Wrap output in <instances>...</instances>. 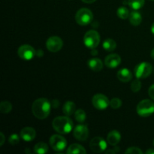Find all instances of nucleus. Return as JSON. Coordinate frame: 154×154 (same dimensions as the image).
Segmentation results:
<instances>
[{"label":"nucleus","instance_id":"1","mask_svg":"<svg viewBox=\"0 0 154 154\" xmlns=\"http://www.w3.org/2000/svg\"><path fill=\"white\" fill-rule=\"evenodd\" d=\"M51 103L45 98L36 99L32 106V111L36 118L44 120L49 116L51 109Z\"/></svg>","mask_w":154,"mask_h":154},{"label":"nucleus","instance_id":"2","mask_svg":"<svg viewBox=\"0 0 154 154\" xmlns=\"http://www.w3.org/2000/svg\"><path fill=\"white\" fill-rule=\"evenodd\" d=\"M53 128L58 133L65 135L71 132L73 128V121L69 116H60L53 120Z\"/></svg>","mask_w":154,"mask_h":154},{"label":"nucleus","instance_id":"3","mask_svg":"<svg viewBox=\"0 0 154 154\" xmlns=\"http://www.w3.org/2000/svg\"><path fill=\"white\" fill-rule=\"evenodd\" d=\"M137 113L143 117H147L154 113V103L150 99H144L137 105Z\"/></svg>","mask_w":154,"mask_h":154},{"label":"nucleus","instance_id":"4","mask_svg":"<svg viewBox=\"0 0 154 154\" xmlns=\"http://www.w3.org/2000/svg\"><path fill=\"white\" fill-rule=\"evenodd\" d=\"M93 14L90 9L83 8L78 10L75 14V20L81 26H87L93 21Z\"/></svg>","mask_w":154,"mask_h":154},{"label":"nucleus","instance_id":"5","mask_svg":"<svg viewBox=\"0 0 154 154\" xmlns=\"http://www.w3.org/2000/svg\"><path fill=\"white\" fill-rule=\"evenodd\" d=\"M84 43L90 49H94L99 46L100 43V35L96 30H90L84 37Z\"/></svg>","mask_w":154,"mask_h":154},{"label":"nucleus","instance_id":"6","mask_svg":"<svg viewBox=\"0 0 154 154\" xmlns=\"http://www.w3.org/2000/svg\"><path fill=\"white\" fill-rule=\"evenodd\" d=\"M153 72V67L151 64L147 62H143L137 65L135 68V75L138 79H144L147 78Z\"/></svg>","mask_w":154,"mask_h":154},{"label":"nucleus","instance_id":"7","mask_svg":"<svg viewBox=\"0 0 154 154\" xmlns=\"http://www.w3.org/2000/svg\"><path fill=\"white\" fill-rule=\"evenodd\" d=\"M50 145L55 151H63L67 146V141L60 135H53L50 138Z\"/></svg>","mask_w":154,"mask_h":154},{"label":"nucleus","instance_id":"8","mask_svg":"<svg viewBox=\"0 0 154 154\" xmlns=\"http://www.w3.org/2000/svg\"><path fill=\"white\" fill-rule=\"evenodd\" d=\"M63 46V42L61 38L58 36H51L47 40L46 48L52 53H57L62 49Z\"/></svg>","mask_w":154,"mask_h":154},{"label":"nucleus","instance_id":"9","mask_svg":"<svg viewBox=\"0 0 154 154\" xmlns=\"http://www.w3.org/2000/svg\"><path fill=\"white\" fill-rule=\"evenodd\" d=\"M92 103L94 108L98 110H105L110 105V101L108 97L105 95L98 93L96 94L92 99Z\"/></svg>","mask_w":154,"mask_h":154},{"label":"nucleus","instance_id":"10","mask_svg":"<svg viewBox=\"0 0 154 154\" xmlns=\"http://www.w3.org/2000/svg\"><path fill=\"white\" fill-rule=\"evenodd\" d=\"M17 54L22 60H30L34 58L36 51L31 45H23L18 48Z\"/></svg>","mask_w":154,"mask_h":154},{"label":"nucleus","instance_id":"11","mask_svg":"<svg viewBox=\"0 0 154 154\" xmlns=\"http://www.w3.org/2000/svg\"><path fill=\"white\" fill-rule=\"evenodd\" d=\"M90 147L94 153H100L106 150L107 143L101 137H95L90 141Z\"/></svg>","mask_w":154,"mask_h":154},{"label":"nucleus","instance_id":"12","mask_svg":"<svg viewBox=\"0 0 154 154\" xmlns=\"http://www.w3.org/2000/svg\"><path fill=\"white\" fill-rule=\"evenodd\" d=\"M74 137L77 140L81 141H84L89 137V129L85 125H78L74 129Z\"/></svg>","mask_w":154,"mask_h":154},{"label":"nucleus","instance_id":"13","mask_svg":"<svg viewBox=\"0 0 154 154\" xmlns=\"http://www.w3.org/2000/svg\"><path fill=\"white\" fill-rule=\"evenodd\" d=\"M121 63V58L117 54H111L107 56L105 59V66L110 69L117 68Z\"/></svg>","mask_w":154,"mask_h":154},{"label":"nucleus","instance_id":"14","mask_svg":"<svg viewBox=\"0 0 154 154\" xmlns=\"http://www.w3.org/2000/svg\"><path fill=\"white\" fill-rule=\"evenodd\" d=\"M35 136V130L32 127H25L20 131V138L26 141H32Z\"/></svg>","mask_w":154,"mask_h":154},{"label":"nucleus","instance_id":"15","mask_svg":"<svg viewBox=\"0 0 154 154\" xmlns=\"http://www.w3.org/2000/svg\"><path fill=\"white\" fill-rule=\"evenodd\" d=\"M121 140V135L117 130H112L108 134L107 141L108 143L111 146H116Z\"/></svg>","mask_w":154,"mask_h":154},{"label":"nucleus","instance_id":"16","mask_svg":"<svg viewBox=\"0 0 154 154\" xmlns=\"http://www.w3.org/2000/svg\"><path fill=\"white\" fill-rule=\"evenodd\" d=\"M117 78L120 80L121 82L126 83L129 82L132 80V74L131 71L128 69H121L117 72Z\"/></svg>","mask_w":154,"mask_h":154},{"label":"nucleus","instance_id":"17","mask_svg":"<svg viewBox=\"0 0 154 154\" xmlns=\"http://www.w3.org/2000/svg\"><path fill=\"white\" fill-rule=\"evenodd\" d=\"M88 66L93 72H100L103 69V63L99 58H92L88 61Z\"/></svg>","mask_w":154,"mask_h":154},{"label":"nucleus","instance_id":"18","mask_svg":"<svg viewBox=\"0 0 154 154\" xmlns=\"http://www.w3.org/2000/svg\"><path fill=\"white\" fill-rule=\"evenodd\" d=\"M76 111V105L72 101H68L64 104L63 108V112L64 113L65 115L71 116L75 114Z\"/></svg>","mask_w":154,"mask_h":154},{"label":"nucleus","instance_id":"19","mask_svg":"<svg viewBox=\"0 0 154 154\" xmlns=\"http://www.w3.org/2000/svg\"><path fill=\"white\" fill-rule=\"evenodd\" d=\"M129 22L132 24V26H136L140 25L141 23V21H142V17H141V14L138 11H133L130 13L129 17Z\"/></svg>","mask_w":154,"mask_h":154},{"label":"nucleus","instance_id":"20","mask_svg":"<svg viewBox=\"0 0 154 154\" xmlns=\"http://www.w3.org/2000/svg\"><path fill=\"white\" fill-rule=\"evenodd\" d=\"M66 153L68 154H86L87 151L84 147L78 144H73L68 148Z\"/></svg>","mask_w":154,"mask_h":154},{"label":"nucleus","instance_id":"21","mask_svg":"<svg viewBox=\"0 0 154 154\" xmlns=\"http://www.w3.org/2000/svg\"><path fill=\"white\" fill-rule=\"evenodd\" d=\"M103 48L105 51L108 52L114 51L117 48V43L114 40L111 38H107L103 42Z\"/></svg>","mask_w":154,"mask_h":154},{"label":"nucleus","instance_id":"22","mask_svg":"<svg viewBox=\"0 0 154 154\" xmlns=\"http://www.w3.org/2000/svg\"><path fill=\"white\" fill-rule=\"evenodd\" d=\"M48 146L45 142H39L36 144L34 147V152L38 154H45L48 153Z\"/></svg>","mask_w":154,"mask_h":154},{"label":"nucleus","instance_id":"23","mask_svg":"<svg viewBox=\"0 0 154 154\" xmlns=\"http://www.w3.org/2000/svg\"><path fill=\"white\" fill-rule=\"evenodd\" d=\"M144 0H128V5L133 10H139L144 5Z\"/></svg>","mask_w":154,"mask_h":154},{"label":"nucleus","instance_id":"24","mask_svg":"<svg viewBox=\"0 0 154 154\" xmlns=\"http://www.w3.org/2000/svg\"><path fill=\"white\" fill-rule=\"evenodd\" d=\"M12 110V104L8 101H2L0 103V111L2 114H8Z\"/></svg>","mask_w":154,"mask_h":154},{"label":"nucleus","instance_id":"25","mask_svg":"<svg viewBox=\"0 0 154 154\" xmlns=\"http://www.w3.org/2000/svg\"><path fill=\"white\" fill-rule=\"evenodd\" d=\"M117 16H118L119 18L125 20V19H127V18L129 17L130 13H129V10H128L126 8L120 7L118 9H117Z\"/></svg>","mask_w":154,"mask_h":154},{"label":"nucleus","instance_id":"26","mask_svg":"<svg viewBox=\"0 0 154 154\" xmlns=\"http://www.w3.org/2000/svg\"><path fill=\"white\" fill-rule=\"evenodd\" d=\"M75 117L77 121L79 122V123H83V122L85 121L87 115H86V113L84 110L78 109L75 111Z\"/></svg>","mask_w":154,"mask_h":154},{"label":"nucleus","instance_id":"27","mask_svg":"<svg viewBox=\"0 0 154 154\" xmlns=\"http://www.w3.org/2000/svg\"><path fill=\"white\" fill-rule=\"evenodd\" d=\"M141 88V82L138 79L135 80L132 82L131 84V90H132V92L134 93H137V92L139 91Z\"/></svg>","mask_w":154,"mask_h":154},{"label":"nucleus","instance_id":"28","mask_svg":"<svg viewBox=\"0 0 154 154\" xmlns=\"http://www.w3.org/2000/svg\"><path fill=\"white\" fill-rule=\"evenodd\" d=\"M122 105V102L120 99L118 98H114L110 101V106L113 109H117V108H120Z\"/></svg>","mask_w":154,"mask_h":154},{"label":"nucleus","instance_id":"29","mask_svg":"<svg viewBox=\"0 0 154 154\" xmlns=\"http://www.w3.org/2000/svg\"><path fill=\"white\" fill-rule=\"evenodd\" d=\"M9 144L11 145H16V144H19L20 142V138L17 134H12L10 135L8 138Z\"/></svg>","mask_w":154,"mask_h":154},{"label":"nucleus","instance_id":"30","mask_svg":"<svg viewBox=\"0 0 154 154\" xmlns=\"http://www.w3.org/2000/svg\"><path fill=\"white\" fill-rule=\"evenodd\" d=\"M125 153L127 154H142L143 152L139 147H129V148L126 150Z\"/></svg>","mask_w":154,"mask_h":154},{"label":"nucleus","instance_id":"31","mask_svg":"<svg viewBox=\"0 0 154 154\" xmlns=\"http://www.w3.org/2000/svg\"><path fill=\"white\" fill-rule=\"evenodd\" d=\"M148 94L149 96H150V97L153 100H154V84L150 86V88H149Z\"/></svg>","mask_w":154,"mask_h":154},{"label":"nucleus","instance_id":"32","mask_svg":"<svg viewBox=\"0 0 154 154\" xmlns=\"http://www.w3.org/2000/svg\"><path fill=\"white\" fill-rule=\"evenodd\" d=\"M119 150H120L119 147H114V149H111V150H108V151H106V154H111V153L114 154V153H117V152H118Z\"/></svg>","mask_w":154,"mask_h":154},{"label":"nucleus","instance_id":"33","mask_svg":"<svg viewBox=\"0 0 154 154\" xmlns=\"http://www.w3.org/2000/svg\"><path fill=\"white\" fill-rule=\"evenodd\" d=\"M51 105H52L54 108H58V106L60 105V102H59L58 99H54V100H53Z\"/></svg>","mask_w":154,"mask_h":154},{"label":"nucleus","instance_id":"34","mask_svg":"<svg viewBox=\"0 0 154 154\" xmlns=\"http://www.w3.org/2000/svg\"><path fill=\"white\" fill-rule=\"evenodd\" d=\"M5 135L2 132H0V146H2L5 143Z\"/></svg>","mask_w":154,"mask_h":154},{"label":"nucleus","instance_id":"35","mask_svg":"<svg viewBox=\"0 0 154 154\" xmlns=\"http://www.w3.org/2000/svg\"><path fill=\"white\" fill-rule=\"evenodd\" d=\"M96 0H82V2H84V3H87V4H90V3H93L94 2H96Z\"/></svg>","mask_w":154,"mask_h":154},{"label":"nucleus","instance_id":"36","mask_svg":"<svg viewBox=\"0 0 154 154\" xmlns=\"http://www.w3.org/2000/svg\"><path fill=\"white\" fill-rule=\"evenodd\" d=\"M146 153L147 154H154V150L153 149H149L146 151Z\"/></svg>","mask_w":154,"mask_h":154},{"label":"nucleus","instance_id":"37","mask_svg":"<svg viewBox=\"0 0 154 154\" xmlns=\"http://www.w3.org/2000/svg\"><path fill=\"white\" fill-rule=\"evenodd\" d=\"M36 55H38V57H41V56L43 55V51H42L41 50H39L38 52H36Z\"/></svg>","mask_w":154,"mask_h":154},{"label":"nucleus","instance_id":"38","mask_svg":"<svg viewBox=\"0 0 154 154\" xmlns=\"http://www.w3.org/2000/svg\"><path fill=\"white\" fill-rule=\"evenodd\" d=\"M92 50H93V51H92V53H91L92 55H97L98 51H96V50H95V48L94 49H92Z\"/></svg>","mask_w":154,"mask_h":154},{"label":"nucleus","instance_id":"39","mask_svg":"<svg viewBox=\"0 0 154 154\" xmlns=\"http://www.w3.org/2000/svg\"><path fill=\"white\" fill-rule=\"evenodd\" d=\"M150 56H151L152 59H153V60H154V49L152 50V51H151V54H150Z\"/></svg>","mask_w":154,"mask_h":154},{"label":"nucleus","instance_id":"40","mask_svg":"<svg viewBox=\"0 0 154 154\" xmlns=\"http://www.w3.org/2000/svg\"><path fill=\"white\" fill-rule=\"evenodd\" d=\"M151 32H152V33L154 35V23L152 24V26H151Z\"/></svg>","mask_w":154,"mask_h":154},{"label":"nucleus","instance_id":"41","mask_svg":"<svg viewBox=\"0 0 154 154\" xmlns=\"http://www.w3.org/2000/svg\"><path fill=\"white\" fill-rule=\"evenodd\" d=\"M153 145H154V141H153Z\"/></svg>","mask_w":154,"mask_h":154},{"label":"nucleus","instance_id":"42","mask_svg":"<svg viewBox=\"0 0 154 154\" xmlns=\"http://www.w3.org/2000/svg\"><path fill=\"white\" fill-rule=\"evenodd\" d=\"M152 1H154V0H152Z\"/></svg>","mask_w":154,"mask_h":154},{"label":"nucleus","instance_id":"43","mask_svg":"<svg viewBox=\"0 0 154 154\" xmlns=\"http://www.w3.org/2000/svg\"><path fill=\"white\" fill-rule=\"evenodd\" d=\"M153 72H154V69H153Z\"/></svg>","mask_w":154,"mask_h":154}]
</instances>
